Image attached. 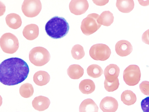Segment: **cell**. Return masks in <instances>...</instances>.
<instances>
[{
	"mask_svg": "<svg viewBox=\"0 0 149 112\" xmlns=\"http://www.w3.org/2000/svg\"><path fill=\"white\" fill-rule=\"evenodd\" d=\"M29 71L27 63L22 59L12 57L3 61L0 65V81L8 86L14 85L24 81Z\"/></svg>",
	"mask_w": 149,
	"mask_h": 112,
	"instance_id": "6da1fadb",
	"label": "cell"
},
{
	"mask_svg": "<svg viewBox=\"0 0 149 112\" xmlns=\"http://www.w3.org/2000/svg\"><path fill=\"white\" fill-rule=\"evenodd\" d=\"M45 29L50 37L55 39H59L67 34L69 29V26L64 18L55 16L47 22Z\"/></svg>",
	"mask_w": 149,
	"mask_h": 112,
	"instance_id": "7a4b0ae2",
	"label": "cell"
},
{
	"mask_svg": "<svg viewBox=\"0 0 149 112\" xmlns=\"http://www.w3.org/2000/svg\"><path fill=\"white\" fill-rule=\"evenodd\" d=\"M101 25L100 16L96 13H92L82 20L81 29L84 34L89 36L97 31Z\"/></svg>",
	"mask_w": 149,
	"mask_h": 112,
	"instance_id": "3957f363",
	"label": "cell"
},
{
	"mask_svg": "<svg viewBox=\"0 0 149 112\" xmlns=\"http://www.w3.org/2000/svg\"><path fill=\"white\" fill-rule=\"evenodd\" d=\"M50 55L47 49L42 47H36L32 49L29 53L30 62L34 65L43 66L50 60Z\"/></svg>",
	"mask_w": 149,
	"mask_h": 112,
	"instance_id": "277c9868",
	"label": "cell"
},
{
	"mask_svg": "<svg viewBox=\"0 0 149 112\" xmlns=\"http://www.w3.org/2000/svg\"><path fill=\"white\" fill-rule=\"evenodd\" d=\"M0 46L4 52L12 54L18 50L19 47V41L14 34L6 33L3 34L0 38Z\"/></svg>",
	"mask_w": 149,
	"mask_h": 112,
	"instance_id": "5b68a950",
	"label": "cell"
},
{
	"mask_svg": "<svg viewBox=\"0 0 149 112\" xmlns=\"http://www.w3.org/2000/svg\"><path fill=\"white\" fill-rule=\"evenodd\" d=\"M111 53V49L107 45L102 43L94 44L91 48L89 53L91 57L96 60L105 61Z\"/></svg>",
	"mask_w": 149,
	"mask_h": 112,
	"instance_id": "8992f818",
	"label": "cell"
},
{
	"mask_svg": "<svg viewBox=\"0 0 149 112\" xmlns=\"http://www.w3.org/2000/svg\"><path fill=\"white\" fill-rule=\"evenodd\" d=\"M141 76L140 69L137 65H130L123 71L124 80L126 84L129 86L137 85L140 80Z\"/></svg>",
	"mask_w": 149,
	"mask_h": 112,
	"instance_id": "52a82bcc",
	"label": "cell"
},
{
	"mask_svg": "<svg viewBox=\"0 0 149 112\" xmlns=\"http://www.w3.org/2000/svg\"><path fill=\"white\" fill-rule=\"evenodd\" d=\"M42 4L39 0H25L22 5V10L24 14L29 18L38 15L41 11Z\"/></svg>",
	"mask_w": 149,
	"mask_h": 112,
	"instance_id": "ba28073f",
	"label": "cell"
},
{
	"mask_svg": "<svg viewBox=\"0 0 149 112\" xmlns=\"http://www.w3.org/2000/svg\"><path fill=\"white\" fill-rule=\"evenodd\" d=\"M89 7V4L86 0H72L69 4L70 12L76 15L85 13Z\"/></svg>",
	"mask_w": 149,
	"mask_h": 112,
	"instance_id": "9c48e42d",
	"label": "cell"
},
{
	"mask_svg": "<svg viewBox=\"0 0 149 112\" xmlns=\"http://www.w3.org/2000/svg\"><path fill=\"white\" fill-rule=\"evenodd\" d=\"M118 107L117 100L114 98L107 96L101 101L100 107L103 112H115Z\"/></svg>",
	"mask_w": 149,
	"mask_h": 112,
	"instance_id": "30bf717a",
	"label": "cell"
},
{
	"mask_svg": "<svg viewBox=\"0 0 149 112\" xmlns=\"http://www.w3.org/2000/svg\"><path fill=\"white\" fill-rule=\"evenodd\" d=\"M116 53L121 57L126 56L130 54L133 50L132 46L128 41L122 40L118 41L115 46Z\"/></svg>",
	"mask_w": 149,
	"mask_h": 112,
	"instance_id": "8fae6325",
	"label": "cell"
},
{
	"mask_svg": "<svg viewBox=\"0 0 149 112\" xmlns=\"http://www.w3.org/2000/svg\"><path fill=\"white\" fill-rule=\"evenodd\" d=\"M32 104L33 107L35 110L41 111L46 110L49 107L50 102L47 97L39 96L34 99Z\"/></svg>",
	"mask_w": 149,
	"mask_h": 112,
	"instance_id": "7c38bea8",
	"label": "cell"
},
{
	"mask_svg": "<svg viewBox=\"0 0 149 112\" xmlns=\"http://www.w3.org/2000/svg\"><path fill=\"white\" fill-rule=\"evenodd\" d=\"M22 34L24 36L29 40H33L38 36L39 34L38 27L36 24L27 25L24 28Z\"/></svg>",
	"mask_w": 149,
	"mask_h": 112,
	"instance_id": "4fadbf2b",
	"label": "cell"
},
{
	"mask_svg": "<svg viewBox=\"0 0 149 112\" xmlns=\"http://www.w3.org/2000/svg\"><path fill=\"white\" fill-rule=\"evenodd\" d=\"M120 69L116 64H110L105 69L104 74L105 79L109 81H112L117 78L120 73Z\"/></svg>",
	"mask_w": 149,
	"mask_h": 112,
	"instance_id": "5bb4252c",
	"label": "cell"
},
{
	"mask_svg": "<svg viewBox=\"0 0 149 112\" xmlns=\"http://www.w3.org/2000/svg\"><path fill=\"white\" fill-rule=\"evenodd\" d=\"M5 20L6 24L10 28L17 29L21 27L22 21L20 16L15 13H11L6 17Z\"/></svg>",
	"mask_w": 149,
	"mask_h": 112,
	"instance_id": "9a60e30c",
	"label": "cell"
},
{
	"mask_svg": "<svg viewBox=\"0 0 149 112\" xmlns=\"http://www.w3.org/2000/svg\"><path fill=\"white\" fill-rule=\"evenodd\" d=\"M50 78V75L47 72L44 71H39L34 74L33 79L36 85L42 86L48 83Z\"/></svg>",
	"mask_w": 149,
	"mask_h": 112,
	"instance_id": "2e32d148",
	"label": "cell"
},
{
	"mask_svg": "<svg viewBox=\"0 0 149 112\" xmlns=\"http://www.w3.org/2000/svg\"><path fill=\"white\" fill-rule=\"evenodd\" d=\"M98 107L95 102L91 99L83 100L79 108V112H98Z\"/></svg>",
	"mask_w": 149,
	"mask_h": 112,
	"instance_id": "e0dca14e",
	"label": "cell"
},
{
	"mask_svg": "<svg viewBox=\"0 0 149 112\" xmlns=\"http://www.w3.org/2000/svg\"><path fill=\"white\" fill-rule=\"evenodd\" d=\"M134 6L133 0H117L116 6L120 12L125 13L130 12L133 9Z\"/></svg>",
	"mask_w": 149,
	"mask_h": 112,
	"instance_id": "ac0fdd59",
	"label": "cell"
},
{
	"mask_svg": "<svg viewBox=\"0 0 149 112\" xmlns=\"http://www.w3.org/2000/svg\"><path fill=\"white\" fill-rule=\"evenodd\" d=\"M67 74L71 79H78L84 74V70L80 65L77 64L70 65L67 70Z\"/></svg>",
	"mask_w": 149,
	"mask_h": 112,
	"instance_id": "d6986e66",
	"label": "cell"
},
{
	"mask_svg": "<svg viewBox=\"0 0 149 112\" xmlns=\"http://www.w3.org/2000/svg\"><path fill=\"white\" fill-rule=\"evenodd\" d=\"M95 85L93 80L85 79L81 80L79 85V89L83 94H89L92 93L95 89Z\"/></svg>",
	"mask_w": 149,
	"mask_h": 112,
	"instance_id": "ffe728a7",
	"label": "cell"
},
{
	"mask_svg": "<svg viewBox=\"0 0 149 112\" xmlns=\"http://www.w3.org/2000/svg\"><path fill=\"white\" fill-rule=\"evenodd\" d=\"M122 101L125 104L130 105L134 104L136 100L135 94L132 91L127 90L123 91L121 96Z\"/></svg>",
	"mask_w": 149,
	"mask_h": 112,
	"instance_id": "44dd1931",
	"label": "cell"
},
{
	"mask_svg": "<svg viewBox=\"0 0 149 112\" xmlns=\"http://www.w3.org/2000/svg\"><path fill=\"white\" fill-rule=\"evenodd\" d=\"M87 72L90 77L96 78L100 77L103 74L102 68L97 64H92L88 66L87 69Z\"/></svg>",
	"mask_w": 149,
	"mask_h": 112,
	"instance_id": "7402d4cb",
	"label": "cell"
},
{
	"mask_svg": "<svg viewBox=\"0 0 149 112\" xmlns=\"http://www.w3.org/2000/svg\"><path fill=\"white\" fill-rule=\"evenodd\" d=\"M34 92V89L32 85L26 83L22 85L19 89V93L22 97L28 98L32 96Z\"/></svg>",
	"mask_w": 149,
	"mask_h": 112,
	"instance_id": "603a6c76",
	"label": "cell"
},
{
	"mask_svg": "<svg viewBox=\"0 0 149 112\" xmlns=\"http://www.w3.org/2000/svg\"><path fill=\"white\" fill-rule=\"evenodd\" d=\"M100 16L101 24L104 26H109L113 22L114 17L113 14L109 11H103Z\"/></svg>",
	"mask_w": 149,
	"mask_h": 112,
	"instance_id": "cb8c5ba5",
	"label": "cell"
},
{
	"mask_svg": "<svg viewBox=\"0 0 149 112\" xmlns=\"http://www.w3.org/2000/svg\"><path fill=\"white\" fill-rule=\"evenodd\" d=\"M71 53L73 58L76 60L82 59L85 55L83 47L80 45L78 44L72 47Z\"/></svg>",
	"mask_w": 149,
	"mask_h": 112,
	"instance_id": "d4e9b609",
	"label": "cell"
},
{
	"mask_svg": "<svg viewBox=\"0 0 149 112\" xmlns=\"http://www.w3.org/2000/svg\"><path fill=\"white\" fill-rule=\"evenodd\" d=\"M105 90L109 92H112L116 90L118 88L119 83L118 79L117 78L112 81H109L105 79L104 82Z\"/></svg>",
	"mask_w": 149,
	"mask_h": 112,
	"instance_id": "484cf974",
	"label": "cell"
},
{
	"mask_svg": "<svg viewBox=\"0 0 149 112\" xmlns=\"http://www.w3.org/2000/svg\"><path fill=\"white\" fill-rule=\"evenodd\" d=\"M139 86L141 91L143 94L149 95V81H143L140 84Z\"/></svg>",
	"mask_w": 149,
	"mask_h": 112,
	"instance_id": "4316f807",
	"label": "cell"
},
{
	"mask_svg": "<svg viewBox=\"0 0 149 112\" xmlns=\"http://www.w3.org/2000/svg\"><path fill=\"white\" fill-rule=\"evenodd\" d=\"M141 104L143 112H149V97L143 99Z\"/></svg>",
	"mask_w": 149,
	"mask_h": 112,
	"instance_id": "83f0119b",
	"label": "cell"
},
{
	"mask_svg": "<svg viewBox=\"0 0 149 112\" xmlns=\"http://www.w3.org/2000/svg\"><path fill=\"white\" fill-rule=\"evenodd\" d=\"M142 40L143 42L149 45V29L146 31L143 34Z\"/></svg>",
	"mask_w": 149,
	"mask_h": 112,
	"instance_id": "f1b7e54d",
	"label": "cell"
},
{
	"mask_svg": "<svg viewBox=\"0 0 149 112\" xmlns=\"http://www.w3.org/2000/svg\"><path fill=\"white\" fill-rule=\"evenodd\" d=\"M93 1L96 5L99 6H102L107 4L109 0H92Z\"/></svg>",
	"mask_w": 149,
	"mask_h": 112,
	"instance_id": "f546056e",
	"label": "cell"
}]
</instances>
